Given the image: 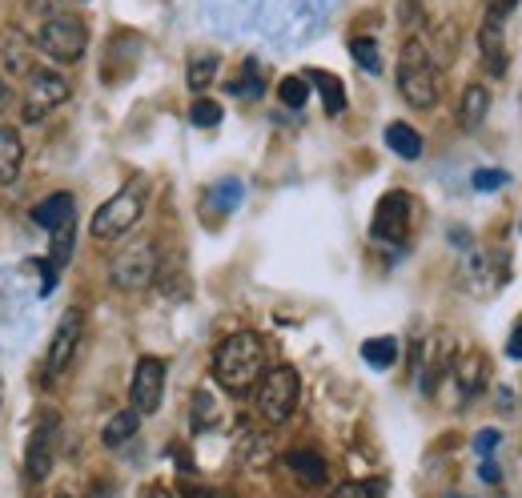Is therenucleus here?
Listing matches in <instances>:
<instances>
[{
	"mask_svg": "<svg viewBox=\"0 0 522 498\" xmlns=\"http://www.w3.org/2000/svg\"><path fill=\"white\" fill-rule=\"evenodd\" d=\"M261 374H266V342H261V334L237 330L213 350V378L221 390L245 394L261 382Z\"/></svg>",
	"mask_w": 522,
	"mask_h": 498,
	"instance_id": "nucleus-1",
	"label": "nucleus"
},
{
	"mask_svg": "<svg viewBox=\"0 0 522 498\" xmlns=\"http://www.w3.org/2000/svg\"><path fill=\"white\" fill-rule=\"evenodd\" d=\"M398 93L410 109H434L438 105V69L430 61V49L410 37L398 53Z\"/></svg>",
	"mask_w": 522,
	"mask_h": 498,
	"instance_id": "nucleus-2",
	"label": "nucleus"
},
{
	"mask_svg": "<svg viewBox=\"0 0 522 498\" xmlns=\"http://www.w3.org/2000/svg\"><path fill=\"white\" fill-rule=\"evenodd\" d=\"M298 398H302V378L294 366H274L261 374V382L253 386V402H257V414L266 422H286L294 410H298Z\"/></svg>",
	"mask_w": 522,
	"mask_h": 498,
	"instance_id": "nucleus-3",
	"label": "nucleus"
},
{
	"mask_svg": "<svg viewBox=\"0 0 522 498\" xmlns=\"http://www.w3.org/2000/svg\"><path fill=\"white\" fill-rule=\"evenodd\" d=\"M145 213V181H129L121 193H113L89 221V233L97 241H113L121 233H129Z\"/></svg>",
	"mask_w": 522,
	"mask_h": 498,
	"instance_id": "nucleus-4",
	"label": "nucleus"
},
{
	"mask_svg": "<svg viewBox=\"0 0 522 498\" xmlns=\"http://www.w3.org/2000/svg\"><path fill=\"white\" fill-rule=\"evenodd\" d=\"M157 245L153 241H129L121 254L109 262V282L121 290V294H141L157 282Z\"/></svg>",
	"mask_w": 522,
	"mask_h": 498,
	"instance_id": "nucleus-5",
	"label": "nucleus"
},
{
	"mask_svg": "<svg viewBox=\"0 0 522 498\" xmlns=\"http://www.w3.org/2000/svg\"><path fill=\"white\" fill-rule=\"evenodd\" d=\"M37 49H41L49 61H57V65H73V61H81L85 49H89V29H85L81 17L57 13V17H49V21L41 25Z\"/></svg>",
	"mask_w": 522,
	"mask_h": 498,
	"instance_id": "nucleus-6",
	"label": "nucleus"
},
{
	"mask_svg": "<svg viewBox=\"0 0 522 498\" xmlns=\"http://www.w3.org/2000/svg\"><path fill=\"white\" fill-rule=\"evenodd\" d=\"M73 97V85H69V77L65 73H57V69H33L29 73V85H25V121L29 125H37V121H45L57 105H65Z\"/></svg>",
	"mask_w": 522,
	"mask_h": 498,
	"instance_id": "nucleus-7",
	"label": "nucleus"
},
{
	"mask_svg": "<svg viewBox=\"0 0 522 498\" xmlns=\"http://www.w3.org/2000/svg\"><path fill=\"white\" fill-rule=\"evenodd\" d=\"M57 438H61V418L49 410L37 418L33 434H29V450H25V474L29 482H45L49 470H53V458H57Z\"/></svg>",
	"mask_w": 522,
	"mask_h": 498,
	"instance_id": "nucleus-8",
	"label": "nucleus"
},
{
	"mask_svg": "<svg viewBox=\"0 0 522 498\" xmlns=\"http://www.w3.org/2000/svg\"><path fill=\"white\" fill-rule=\"evenodd\" d=\"M161 398H165V362L145 354L133 370V382H129V402L133 410L145 418V414H157L161 410Z\"/></svg>",
	"mask_w": 522,
	"mask_h": 498,
	"instance_id": "nucleus-9",
	"label": "nucleus"
},
{
	"mask_svg": "<svg viewBox=\"0 0 522 498\" xmlns=\"http://www.w3.org/2000/svg\"><path fill=\"white\" fill-rule=\"evenodd\" d=\"M410 193L402 189H390L378 209H374V221H370V233L374 241H390V245H402L406 241V229H410Z\"/></svg>",
	"mask_w": 522,
	"mask_h": 498,
	"instance_id": "nucleus-10",
	"label": "nucleus"
},
{
	"mask_svg": "<svg viewBox=\"0 0 522 498\" xmlns=\"http://www.w3.org/2000/svg\"><path fill=\"white\" fill-rule=\"evenodd\" d=\"M81 330H85V314H81V306L65 310V318L57 322V330H53V338H49V350H45V366H49V374L69 370V362L77 358V346H81Z\"/></svg>",
	"mask_w": 522,
	"mask_h": 498,
	"instance_id": "nucleus-11",
	"label": "nucleus"
},
{
	"mask_svg": "<svg viewBox=\"0 0 522 498\" xmlns=\"http://www.w3.org/2000/svg\"><path fill=\"white\" fill-rule=\"evenodd\" d=\"M454 382H458V398H462V402H474V398L486 390V382H490V362H486V354H482V350H466V354L454 362Z\"/></svg>",
	"mask_w": 522,
	"mask_h": 498,
	"instance_id": "nucleus-12",
	"label": "nucleus"
},
{
	"mask_svg": "<svg viewBox=\"0 0 522 498\" xmlns=\"http://www.w3.org/2000/svg\"><path fill=\"white\" fill-rule=\"evenodd\" d=\"M478 57H482V69L490 77H506L510 53H506V37H502L498 21H482V29H478Z\"/></svg>",
	"mask_w": 522,
	"mask_h": 498,
	"instance_id": "nucleus-13",
	"label": "nucleus"
},
{
	"mask_svg": "<svg viewBox=\"0 0 522 498\" xmlns=\"http://www.w3.org/2000/svg\"><path fill=\"white\" fill-rule=\"evenodd\" d=\"M73 213H77V197L61 189V193H49L45 201H37V209H33V221H37L41 229L57 233V229L73 225Z\"/></svg>",
	"mask_w": 522,
	"mask_h": 498,
	"instance_id": "nucleus-14",
	"label": "nucleus"
},
{
	"mask_svg": "<svg viewBox=\"0 0 522 498\" xmlns=\"http://www.w3.org/2000/svg\"><path fill=\"white\" fill-rule=\"evenodd\" d=\"M286 466H290V474H294L306 490L326 486V478H330V466H326V458H322L318 450H290V454H286Z\"/></svg>",
	"mask_w": 522,
	"mask_h": 498,
	"instance_id": "nucleus-15",
	"label": "nucleus"
},
{
	"mask_svg": "<svg viewBox=\"0 0 522 498\" xmlns=\"http://www.w3.org/2000/svg\"><path fill=\"white\" fill-rule=\"evenodd\" d=\"M25 165V141L13 125H0V185H13Z\"/></svg>",
	"mask_w": 522,
	"mask_h": 498,
	"instance_id": "nucleus-16",
	"label": "nucleus"
},
{
	"mask_svg": "<svg viewBox=\"0 0 522 498\" xmlns=\"http://www.w3.org/2000/svg\"><path fill=\"white\" fill-rule=\"evenodd\" d=\"M486 113H490V89L486 85H466L462 101H458V125L466 133H474V129H482Z\"/></svg>",
	"mask_w": 522,
	"mask_h": 498,
	"instance_id": "nucleus-17",
	"label": "nucleus"
},
{
	"mask_svg": "<svg viewBox=\"0 0 522 498\" xmlns=\"http://www.w3.org/2000/svg\"><path fill=\"white\" fill-rule=\"evenodd\" d=\"M306 81L322 93V105H326V113H330V117H342V113H346V85H342L334 73L314 69V73H306Z\"/></svg>",
	"mask_w": 522,
	"mask_h": 498,
	"instance_id": "nucleus-18",
	"label": "nucleus"
},
{
	"mask_svg": "<svg viewBox=\"0 0 522 498\" xmlns=\"http://www.w3.org/2000/svg\"><path fill=\"white\" fill-rule=\"evenodd\" d=\"M386 145H390V153H398V157H406V161H418V157H422V133L410 129L406 121L386 125Z\"/></svg>",
	"mask_w": 522,
	"mask_h": 498,
	"instance_id": "nucleus-19",
	"label": "nucleus"
},
{
	"mask_svg": "<svg viewBox=\"0 0 522 498\" xmlns=\"http://www.w3.org/2000/svg\"><path fill=\"white\" fill-rule=\"evenodd\" d=\"M137 426H141V414H137V410L129 406V410H121V414H113V418L105 422V430H101V442H105L109 450H117V446L133 442Z\"/></svg>",
	"mask_w": 522,
	"mask_h": 498,
	"instance_id": "nucleus-20",
	"label": "nucleus"
},
{
	"mask_svg": "<svg viewBox=\"0 0 522 498\" xmlns=\"http://www.w3.org/2000/svg\"><path fill=\"white\" fill-rule=\"evenodd\" d=\"M217 69H221V57H217V53H197V57L189 61V73H185L189 89H193V93H205V89L217 81Z\"/></svg>",
	"mask_w": 522,
	"mask_h": 498,
	"instance_id": "nucleus-21",
	"label": "nucleus"
},
{
	"mask_svg": "<svg viewBox=\"0 0 522 498\" xmlns=\"http://www.w3.org/2000/svg\"><path fill=\"white\" fill-rule=\"evenodd\" d=\"M241 197H245V185H241L237 177H225V181H217V185L209 189V205H213L217 213L237 209V205H241Z\"/></svg>",
	"mask_w": 522,
	"mask_h": 498,
	"instance_id": "nucleus-22",
	"label": "nucleus"
},
{
	"mask_svg": "<svg viewBox=\"0 0 522 498\" xmlns=\"http://www.w3.org/2000/svg\"><path fill=\"white\" fill-rule=\"evenodd\" d=\"M362 358H366L374 370H390V366L398 362V342H394V338H370V342L362 346Z\"/></svg>",
	"mask_w": 522,
	"mask_h": 498,
	"instance_id": "nucleus-23",
	"label": "nucleus"
},
{
	"mask_svg": "<svg viewBox=\"0 0 522 498\" xmlns=\"http://www.w3.org/2000/svg\"><path fill=\"white\" fill-rule=\"evenodd\" d=\"M217 422H221L217 398H213L209 390H197V394H193V430L201 434V430H213Z\"/></svg>",
	"mask_w": 522,
	"mask_h": 498,
	"instance_id": "nucleus-24",
	"label": "nucleus"
},
{
	"mask_svg": "<svg viewBox=\"0 0 522 498\" xmlns=\"http://www.w3.org/2000/svg\"><path fill=\"white\" fill-rule=\"evenodd\" d=\"M5 65H9V73L13 77H29L33 73V65H29V45H25V37L21 33H13L9 41H5Z\"/></svg>",
	"mask_w": 522,
	"mask_h": 498,
	"instance_id": "nucleus-25",
	"label": "nucleus"
},
{
	"mask_svg": "<svg viewBox=\"0 0 522 498\" xmlns=\"http://www.w3.org/2000/svg\"><path fill=\"white\" fill-rule=\"evenodd\" d=\"M350 57H354L366 73H374V77L382 73V53H378V41H370V37H354V41H350Z\"/></svg>",
	"mask_w": 522,
	"mask_h": 498,
	"instance_id": "nucleus-26",
	"label": "nucleus"
},
{
	"mask_svg": "<svg viewBox=\"0 0 522 498\" xmlns=\"http://www.w3.org/2000/svg\"><path fill=\"white\" fill-rule=\"evenodd\" d=\"M229 89H233V97H261V93H266V81H261V65H257V61H245L241 77H237Z\"/></svg>",
	"mask_w": 522,
	"mask_h": 498,
	"instance_id": "nucleus-27",
	"label": "nucleus"
},
{
	"mask_svg": "<svg viewBox=\"0 0 522 498\" xmlns=\"http://www.w3.org/2000/svg\"><path fill=\"white\" fill-rule=\"evenodd\" d=\"M278 97H282L286 109H306V101H310V81H306V77H282Z\"/></svg>",
	"mask_w": 522,
	"mask_h": 498,
	"instance_id": "nucleus-28",
	"label": "nucleus"
},
{
	"mask_svg": "<svg viewBox=\"0 0 522 498\" xmlns=\"http://www.w3.org/2000/svg\"><path fill=\"white\" fill-rule=\"evenodd\" d=\"M382 494H386L382 478H354V482H342L334 490V498H382Z\"/></svg>",
	"mask_w": 522,
	"mask_h": 498,
	"instance_id": "nucleus-29",
	"label": "nucleus"
},
{
	"mask_svg": "<svg viewBox=\"0 0 522 498\" xmlns=\"http://www.w3.org/2000/svg\"><path fill=\"white\" fill-rule=\"evenodd\" d=\"M73 241H77V229H73V225H65V229L53 233V254H49V266H53V270H65V266H69Z\"/></svg>",
	"mask_w": 522,
	"mask_h": 498,
	"instance_id": "nucleus-30",
	"label": "nucleus"
},
{
	"mask_svg": "<svg viewBox=\"0 0 522 498\" xmlns=\"http://www.w3.org/2000/svg\"><path fill=\"white\" fill-rule=\"evenodd\" d=\"M189 121H193L197 129H213V125H221V105L209 101V97H197V101L189 105Z\"/></svg>",
	"mask_w": 522,
	"mask_h": 498,
	"instance_id": "nucleus-31",
	"label": "nucleus"
},
{
	"mask_svg": "<svg viewBox=\"0 0 522 498\" xmlns=\"http://www.w3.org/2000/svg\"><path fill=\"white\" fill-rule=\"evenodd\" d=\"M506 181H510L506 169H474V177H470V185H474L478 193H494V189H502Z\"/></svg>",
	"mask_w": 522,
	"mask_h": 498,
	"instance_id": "nucleus-32",
	"label": "nucleus"
},
{
	"mask_svg": "<svg viewBox=\"0 0 522 498\" xmlns=\"http://www.w3.org/2000/svg\"><path fill=\"white\" fill-rule=\"evenodd\" d=\"M177 498H233L229 490H213L201 482H177Z\"/></svg>",
	"mask_w": 522,
	"mask_h": 498,
	"instance_id": "nucleus-33",
	"label": "nucleus"
},
{
	"mask_svg": "<svg viewBox=\"0 0 522 498\" xmlns=\"http://www.w3.org/2000/svg\"><path fill=\"white\" fill-rule=\"evenodd\" d=\"M514 5H518V0H486V21H506L510 13H514Z\"/></svg>",
	"mask_w": 522,
	"mask_h": 498,
	"instance_id": "nucleus-34",
	"label": "nucleus"
},
{
	"mask_svg": "<svg viewBox=\"0 0 522 498\" xmlns=\"http://www.w3.org/2000/svg\"><path fill=\"white\" fill-rule=\"evenodd\" d=\"M498 438H502L498 430H482V434L474 438V450H478V454H490V450L498 446Z\"/></svg>",
	"mask_w": 522,
	"mask_h": 498,
	"instance_id": "nucleus-35",
	"label": "nucleus"
},
{
	"mask_svg": "<svg viewBox=\"0 0 522 498\" xmlns=\"http://www.w3.org/2000/svg\"><path fill=\"white\" fill-rule=\"evenodd\" d=\"M478 474H482V482H498V478H502V470H498V462H494V458H482Z\"/></svg>",
	"mask_w": 522,
	"mask_h": 498,
	"instance_id": "nucleus-36",
	"label": "nucleus"
},
{
	"mask_svg": "<svg viewBox=\"0 0 522 498\" xmlns=\"http://www.w3.org/2000/svg\"><path fill=\"white\" fill-rule=\"evenodd\" d=\"M506 354H510V358H522V326L510 334V346H506Z\"/></svg>",
	"mask_w": 522,
	"mask_h": 498,
	"instance_id": "nucleus-37",
	"label": "nucleus"
},
{
	"mask_svg": "<svg viewBox=\"0 0 522 498\" xmlns=\"http://www.w3.org/2000/svg\"><path fill=\"white\" fill-rule=\"evenodd\" d=\"M9 101H13V89H9V81H5V77H0V113L9 109Z\"/></svg>",
	"mask_w": 522,
	"mask_h": 498,
	"instance_id": "nucleus-38",
	"label": "nucleus"
},
{
	"mask_svg": "<svg viewBox=\"0 0 522 498\" xmlns=\"http://www.w3.org/2000/svg\"><path fill=\"white\" fill-rule=\"evenodd\" d=\"M149 498H169V494L165 490H149Z\"/></svg>",
	"mask_w": 522,
	"mask_h": 498,
	"instance_id": "nucleus-39",
	"label": "nucleus"
},
{
	"mask_svg": "<svg viewBox=\"0 0 522 498\" xmlns=\"http://www.w3.org/2000/svg\"><path fill=\"white\" fill-rule=\"evenodd\" d=\"M0 398H5V390H0Z\"/></svg>",
	"mask_w": 522,
	"mask_h": 498,
	"instance_id": "nucleus-40",
	"label": "nucleus"
},
{
	"mask_svg": "<svg viewBox=\"0 0 522 498\" xmlns=\"http://www.w3.org/2000/svg\"><path fill=\"white\" fill-rule=\"evenodd\" d=\"M61 498H65V494H61Z\"/></svg>",
	"mask_w": 522,
	"mask_h": 498,
	"instance_id": "nucleus-41",
	"label": "nucleus"
}]
</instances>
